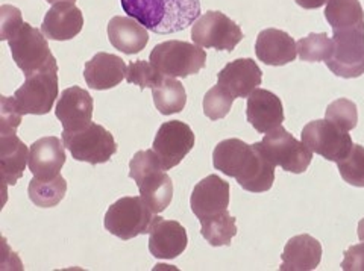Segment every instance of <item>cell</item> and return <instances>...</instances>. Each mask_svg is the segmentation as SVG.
Returning <instances> with one entry per match:
<instances>
[{
    "label": "cell",
    "instance_id": "12",
    "mask_svg": "<svg viewBox=\"0 0 364 271\" xmlns=\"http://www.w3.org/2000/svg\"><path fill=\"white\" fill-rule=\"evenodd\" d=\"M302 143L313 153L323 156L326 161L338 162L346 157L352 149V138L348 131L341 129L329 120H314L302 129Z\"/></svg>",
    "mask_w": 364,
    "mask_h": 271
},
{
    "label": "cell",
    "instance_id": "39",
    "mask_svg": "<svg viewBox=\"0 0 364 271\" xmlns=\"http://www.w3.org/2000/svg\"><path fill=\"white\" fill-rule=\"evenodd\" d=\"M358 240L364 243V219L358 223Z\"/></svg>",
    "mask_w": 364,
    "mask_h": 271
},
{
    "label": "cell",
    "instance_id": "31",
    "mask_svg": "<svg viewBox=\"0 0 364 271\" xmlns=\"http://www.w3.org/2000/svg\"><path fill=\"white\" fill-rule=\"evenodd\" d=\"M340 176L346 184L364 188V148L360 144H354L349 155L337 162Z\"/></svg>",
    "mask_w": 364,
    "mask_h": 271
},
{
    "label": "cell",
    "instance_id": "33",
    "mask_svg": "<svg viewBox=\"0 0 364 271\" xmlns=\"http://www.w3.org/2000/svg\"><path fill=\"white\" fill-rule=\"evenodd\" d=\"M326 120L336 123L337 126L345 131H352L357 128L358 123V109L352 100L337 99L326 108Z\"/></svg>",
    "mask_w": 364,
    "mask_h": 271
},
{
    "label": "cell",
    "instance_id": "2",
    "mask_svg": "<svg viewBox=\"0 0 364 271\" xmlns=\"http://www.w3.org/2000/svg\"><path fill=\"white\" fill-rule=\"evenodd\" d=\"M120 4L129 17L159 35L184 31L200 17L199 0H120Z\"/></svg>",
    "mask_w": 364,
    "mask_h": 271
},
{
    "label": "cell",
    "instance_id": "11",
    "mask_svg": "<svg viewBox=\"0 0 364 271\" xmlns=\"http://www.w3.org/2000/svg\"><path fill=\"white\" fill-rule=\"evenodd\" d=\"M191 40L200 48L232 52L243 40V32L223 13L208 11L193 23Z\"/></svg>",
    "mask_w": 364,
    "mask_h": 271
},
{
    "label": "cell",
    "instance_id": "8",
    "mask_svg": "<svg viewBox=\"0 0 364 271\" xmlns=\"http://www.w3.org/2000/svg\"><path fill=\"white\" fill-rule=\"evenodd\" d=\"M333 49L326 67L336 76L355 79L364 74V28L333 31Z\"/></svg>",
    "mask_w": 364,
    "mask_h": 271
},
{
    "label": "cell",
    "instance_id": "16",
    "mask_svg": "<svg viewBox=\"0 0 364 271\" xmlns=\"http://www.w3.org/2000/svg\"><path fill=\"white\" fill-rule=\"evenodd\" d=\"M263 72L250 58H240L226 64L218 74V84L234 99L249 97L261 85Z\"/></svg>",
    "mask_w": 364,
    "mask_h": 271
},
{
    "label": "cell",
    "instance_id": "1",
    "mask_svg": "<svg viewBox=\"0 0 364 271\" xmlns=\"http://www.w3.org/2000/svg\"><path fill=\"white\" fill-rule=\"evenodd\" d=\"M213 165L225 176L237 179L249 193H266L275 182V164L261 143L247 144L238 138L220 141L213 152Z\"/></svg>",
    "mask_w": 364,
    "mask_h": 271
},
{
    "label": "cell",
    "instance_id": "3",
    "mask_svg": "<svg viewBox=\"0 0 364 271\" xmlns=\"http://www.w3.org/2000/svg\"><path fill=\"white\" fill-rule=\"evenodd\" d=\"M129 177L134 179L141 199L155 214L167 209L173 199V184L154 149L134 155L129 162Z\"/></svg>",
    "mask_w": 364,
    "mask_h": 271
},
{
    "label": "cell",
    "instance_id": "21",
    "mask_svg": "<svg viewBox=\"0 0 364 271\" xmlns=\"http://www.w3.org/2000/svg\"><path fill=\"white\" fill-rule=\"evenodd\" d=\"M64 143L56 137H44L32 143L29 149V172L38 179H52L60 175L65 164Z\"/></svg>",
    "mask_w": 364,
    "mask_h": 271
},
{
    "label": "cell",
    "instance_id": "32",
    "mask_svg": "<svg viewBox=\"0 0 364 271\" xmlns=\"http://www.w3.org/2000/svg\"><path fill=\"white\" fill-rule=\"evenodd\" d=\"M166 76L151 61H132L128 64L127 82L139 85L141 89L155 88Z\"/></svg>",
    "mask_w": 364,
    "mask_h": 271
},
{
    "label": "cell",
    "instance_id": "37",
    "mask_svg": "<svg viewBox=\"0 0 364 271\" xmlns=\"http://www.w3.org/2000/svg\"><path fill=\"white\" fill-rule=\"evenodd\" d=\"M343 255L341 268L345 271H364V243L352 245Z\"/></svg>",
    "mask_w": 364,
    "mask_h": 271
},
{
    "label": "cell",
    "instance_id": "14",
    "mask_svg": "<svg viewBox=\"0 0 364 271\" xmlns=\"http://www.w3.org/2000/svg\"><path fill=\"white\" fill-rule=\"evenodd\" d=\"M231 199L230 184L218 175H210L195 187L190 199V206L199 221L219 216L228 211Z\"/></svg>",
    "mask_w": 364,
    "mask_h": 271
},
{
    "label": "cell",
    "instance_id": "4",
    "mask_svg": "<svg viewBox=\"0 0 364 271\" xmlns=\"http://www.w3.org/2000/svg\"><path fill=\"white\" fill-rule=\"evenodd\" d=\"M158 216L140 197H122L108 208L105 214V229L120 238L129 241L139 235L151 232Z\"/></svg>",
    "mask_w": 364,
    "mask_h": 271
},
{
    "label": "cell",
    "instance_id": "10",
    "mask_svg": "<svg viewBox=\"0 0 364 271\" xmlns=\"http://www.w3.org/2000/svg\"><path fill=\"white\" fill-rule=\"evenodd\" d=\"M259 143L269 160L284 172L305 173L313 161V152L282 126L266 133Z\"/></svg>",
    "mask_w": 364,
    "mask_h": 271
},
{
    "label": "cell",
    "instance_id": "13",
    "mask_svg": "<svg viewBox=\"0 0 364 271\" xmlns=\"http://www.w3.org/2000/svg\"><path fill=\"white\" fill-rule=\"evenodd\" d=\"M196 143L195 132L188 124L179 120L166 121L158 129L152 149L158 155L164 170H170L182 162Z\"/></svg>",
    "mask_w": 364,
    "mask_h": 271
},
{
    "label": "cell",
    "instance_id": "34",
    "mask_svg": "<svg viewBox=\"0 0 364 271\" xmlns=\"http://www.w3.org/2000/svg\"><path fill=\"white\" fill-rule=\"evenodd\" d=\"M234 100L235 99L218 84L203 97V114L213 121L225 118L230 114Z\"/></svg>",
    "mask_w": 364,
    "mask_h": 271
},
{
    "label": "cell",
    "instance_id": "35",
    "mask_svg": "<svg viewBox=\"0 0 364 271\" xmlns=\"http://www.w3.org/2000/svg\"><path fill=\"white\" fill-rule=\"evenodd\" d=\"M23 114L14 104L13 97L0 96V135L16 133Z\"/></svg>",
    "mask_w": 364,
    "mask_h": 271
},
{
    "label": "cell",
    "instance_id": "24",
    "mask_svg": "<svg viewBox=\"0 0 364 271\" xmlns=\"http://www.w3.org/2000/svg\"><path fill=\"white\" fill-rule=\"evenodd\" d=\"M108 38L114 49L124 55L140 53L149 43L147 29L132 17L116 16L108 23Z\"/></svg>",
    "mask_w": 364,
    "mask_h": 271
},
{
    "label": "cell",
    "instance_id": "5",
    "mask_svg": "<svg viewBox=\"0 0 364 271\" xmlns=\"http://www.w3.org/2000/svg\"><path fill=\"white\" fill-rule=\"evenodd\" d=\"M8 43L14 62L25 76L58 69L44 33L29 23H23Z\"/></svg>",
    "mask_w": 364,
    "mask_h": 271
},
{
    "label": "cell",
    "instance_id": "20",
    "mask_svg": "<svg viewBox=\"0 0 364 271\" xmlns=\"http://www.w3.org/2000/svg\"><path fill=\"white\" fill-rule=\"evenodd\" d=\"M128 65L117 55L99 52L85 62L84 79L87 85L96 92H104L122 84L127 79Z\"/></svg>",
    "mask_w": 364,
    "mask_h": 271
},
{
    "label": "cell",
    "instance_id": "28",
    "mask_svg": "<svg viewBox=\"0 0 364 271\" xmlns=\"http://www.w3.org/2000/svg\"><path fill=\"white\" fill-rule=\"evenodd\" d=\"M67 193L65 179L58 175L52 179H38L33 176L29 182L28 196L38 208H53L61 203Z\"/></svg>",
    "mask_w": 364,
    "mask_h": 271
},
{
    "label": "cell",
    "instance_id": "36",
    "mask_svg": "<svg viewBox=\"0 0 364 271\" xmlns=\"http://www.w3.org/2000/svg\"><path fill=\"white\" fill-rule=\"evenodd\" d=\"M0 17H2V23H0V40L9 41V38L23 26L21 13L20 9L11 5H4L0 8Z\"/></svg>",
    "mask_w": 364,
    "mask_h": 271
},
{
    "label": "cell",
    "instance_id": "26",
    "mask_svg": "<svg viewBox=\"0 0 364 271\" xmlns=\"http://www.w3.org/2000/svg\"><path fill=\"white\" fill-rule=\"evenodd\" d=\"M325 18L333 31L364 28V11L360 0H328Z\"/></svg>",
    "mask_w": 364,
    "mask_h": 271
},
{
    "label": "cell",
    "instance_id": "40",
    "mask_svg": "<svg viewBox=\"0 0 364 271\" xmlns=\"http://www.w3.org/2000/svg\"><path fill=\"white\" fill-rule=\"evenodd\" d=\"M46 2L55 5V4H60V2H75V0H46Z\"/></svg>",
    "mask_w": 364,
    "mask_h": 271
},
{
    "label": "cell",
    "instance_id": "15",
    "mask_svg": "<svg viewBox=\"0 0 364 271\" xmlns=\"http://www.w3.org/2000/svg\"><path fill=\"white\" fill-rule=\"evenodd\" d=\"M95 101L87 89L70 87L64 89L56 104L55 116L65 132H77L87 128L93 118Z\"/></svg>",
    "mask_w": 364,
    "mask_h": 271
},
{
    "label": "cell",
    "instance_id": "29",
    "mask_svg": "<svg viewBox=\"0 0 364 271\" xmlns=\"http://www.w3.org/2000/svg\"><path fill=\"white\" fill-rule=\"evenodd\" d=\"M199 223L202 226V236L213 247L231 245L232 238L237 235L235 217H232L228 211L219 214V216L215 217L202 220Z\"/></svg>",
    "mask_w": 364,
    "mask_h": 271
},
{
    "label": "cell",
    "instance_id": "27",
    "mask_svg": "<svg viewBox=\"0 0 364 271\" xmlns=\"http://www.w3.org/2000/svg\"><path fill=\"white\" fill-rule=\"evenodd\" d=\"M152 97L156 109L163 116L178 114L187 105L186 88L175 77L166 76L161 84L152 88Z\"/></svg>",
    "mask_w": 364,
    "mask_h": 271
},
{
    "label": "cell",
    "instance_id": "18",
    "mask_svg": "<svg viewBox=\"0 0 364 271\" xmlns=\"http://www.w3.org/2000/svg\"><path fill=\"white\" fill-rule=\"evenodd\" d=\"M188 236L184 226L158 217L149 232V252L156 259H175L186 252Z\"/></svg>",
    "mask_w": 364,
    "mask_h": 271
},
{
    "label": "cell",
    "instance_id": "38",
    "mask_svg": "<svg viewBox=\"0 0 364 271\" xmlns=\"http://www.w3.org/2000/svg\"><path fill=\"white\" fill-rule=\"evenodd\" d=\"M304 9H317L328 4V0H294Z\"/></svg>",
    "mask_w": 364,
    "mask_h": 271
},
{
    "label": "cell",
    "instance_id": "17",
    "mask_svg": "<svg viewBox=\"0 0 364 271\" xmlns=\"http://www.w3.org/2000/svg\"><path fill=\"white\" fill-rule=\"evenodd\" d=\"M247 121L259 133H269L281 126L284 121V108L281 99L267 89L257 88L247 97Z\"/></svg>",
    "mask_w": 364,
    "mask_h": 271
},
{
    "label": "cell",
    "instance_id": "30",
    "mask_svg": "<svg viewBox=\"0 0 364 271\" xmlns=\"http://www.w3.org/2000/svg\"><path fill=\"white\" fill-rule=\"evenodd\" d=\"M296 49H298V55L302 61L325 62L329 58V55H331L333 40L328 38L325 32L310 33L309 37L301 38L296 43Z\"/></svg>",
    "mask_w": 364,
    "mask_h": 271
},
{
    "label": "cell",
    "instance_id": "25",
    "mask_svg": "<svg viewBox=\"0 0 364 271\" xmlns=\"http://www.w3.org/2000/svg\"><path fill=\"white\" fill-rule=\"evenodd\" d=\"M29 162V150L16 133L0 135V170L6 185H16Z\"/></svg>",
    "mask_w": 364,
    "mask_h": 271
},
{
    "label": "cell",
    "instance_id": "19",
    "mask_svg": "<svg viewBox=\"0 0 364 271\" xmlns=\"http://www.w3.org/2000/svg\"><path fill=\"white\" fill-rule=\"evenodd\" d=\"M84 28V16L75 2L55 4L46 14L41 32L46 38L53 41H67L81 33Z\"/></svg>",
    "mask_w": 364,
    "mask_h": 271
},
{
    "label": "cell",
    "instance_id": "7",
    "mask_svg": "<svg viewBox=\"0 0 364 271\" xmlns=\"http://www.w3.org/2000/svg\"><path fill=\"white\" fill-rule=\"evenodd\" d=\"M63 143L65 149L72 153L73 160L91 165L108 162L117 152V143L112 133L93 121L82 131H63Z\"/></svg>",
    "mask_w": 364,
    "mask_h": 271
},
{
    "label": "cell",
    "instance_id": "9",
    "mask_svg": "<svg viewBox=\"0 0 364 271\" xmlns=\"http://www.w3.org/2000/svg\"><path fill=\"white\" fill-rule=\"evenodd\" d=\"M58 94V69H52L26 76L25 84L17 89L13 99L23 116H44L49 114Z\"/></svg>",
    "mask_w": 364,
    "mask_h": 271
},
{
    "label": "cell",
    "instance_id": "23",
    "mask_svg": "<svg viewBox=\"0 0 364 271\" xmlns=\"http://www.w3.org/2000/svg\"><path fill=\"white\" fill-rule=\"evenodd\" d=\"M281 271H310L322 261V245L311 235H298L284 247L281 255Z\"/></svg>",
    "mask_w": 364,
    "mask_h": 271
},
{
    "label": "cell",
    "instance_id": "6",
    "mask_svg": "<svg viewBox=\"0 0 364 271\" xmlns=\"http://www.w3.org/2000/svg\"><path fill=\"white\" fill-rule=\"evenodd\" d=\"M149 61L168 77L186 79L199 73L207 64V53L200 46L179 40L156 44L151 52Z\"/></svg>",
    "mask_w": 364,
    "mask_h": 271
},
{
    "label": "cell",
    "instance_id": "22",
    "mask_svg": "<svg viewBox=\"0 0 364 271\" xmlns=\"http://www.w3.org/2000/svg\"><path fill=\"white\" fill-rule=\"evenodd\" d=\"M255 53L257 58L266 65L281 67L296 60L298 49H296V41L287 32L269 28L258 33Z\"/></svg>",
    "mask_w": 364,
    "mask_h": 271
}]
</instances>
